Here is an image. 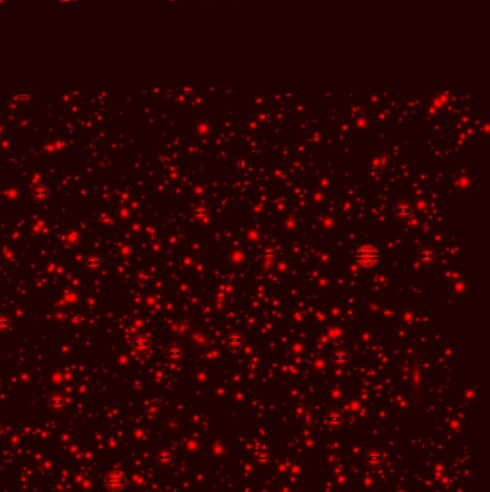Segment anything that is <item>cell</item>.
<instances>
[{"instance_id":"cell-1","label":"cell","mask_w":490,"mask_h":492,"mask_svg":"<svg viewBox=\"0 0 490 492\" xmlns=\"http://www.w3.org/2000/svg\"><path fill=\"white\" fill-rule=\"evenodd\" d=\"M105 484L108 487L109 491L118 492L122 490V487L125 485V478H124V473L120 472V471H112L106 475V479H105Z\"/></svg>"}]
</instances>
